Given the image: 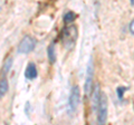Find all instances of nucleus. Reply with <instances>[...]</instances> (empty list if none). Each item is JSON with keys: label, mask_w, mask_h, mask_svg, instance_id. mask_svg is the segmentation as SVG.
<instances>
[{"label": "nucleus", "mask_w": 134, "mask_h": 125, "mask_svg": "<svg viewBox=\"0 0 134 125\" xmlns=\"http://www.w3.org/2000/svg\"><path fill=\"white\" fill-rule=\"evenodd\" d=\"M48 58L50 62H55L56 61V47L55 44H52L48 47Z\"/></svg>", "instance_id": "nucleus-7"}, {"label": "nucleus", "mask_w": 134, "mask_h": 125, "mask_svg": "<svg viewBox=\"0 0 134 125\" xmlns=\"http://www.w3.org/2000/svg\"><path fill=\"white\" fill-rule=\"evenodd\" d=\"M25 76H26L28 79H35V78L37 77V68L35 64H32V62H30L27 68H26V73H25Z\"/></svg>", "instance_id": "nucleus-6"}, {"label": "nucleus", "mask_w": 134, "mask_h": 125, "mask_svg": "<svg viewBox=\"0 0 134 125\" xmlns=\"http://www.w3.org/2000/svg\"><path fill=\"white\" fill-rule=\"evenodd\" d=\"M78 104H79V88L78 86H74L69 97V106L72 108V111L76 110Z\"/></svg>", "instance_id": "nucleus-4"}, {"label": "nucleus", "mask_w": 134, "mask_h": 125, "mask_svg": "<svg viewBox=\"0 0 134 125\" xmlns=\"http://www.w3.org/2000/svg\"><path fill=\"white\" fill-rule=\"evenodd\" d=\"M1 88H0V95H1V97L7 93V89H8V83L5 78H2L1 79Z\"/></svg>", "instance_id": "nucleus-8"}, {"label": "nucleus", "mask_w": 134, "mask_h": 125, "mask_svg": "<svg viewBox=\"0 0 134 125\" xmlns=\"http://www.w3.org/2000/svg\"><path fill=\"white\" fill-rule=\"evenodd\" d=\"M92 79H93V64L92 60L90 61L88 67H87V75H86V82H85V92L87 94L90 93L92 88Z\"/></svg>", "instance_id": "nucleus-5"}, {"label": "nucleus", "mask_w": 134, "mask_h": 125, "mask_svg": "<svg viewBox=\"0 0 134 125\" xmlns=\"http://www.w3.org/2000/svg\"><path fill=\"white\" fill-rule=\"evenodd\" d=\"M34 48H35V40H34V38L30 36H25L19 44L18 52L20 54H28V53H30Z\"/></svg>", "instance_id": "nucleus-3"}, {"label": "nucleus", "mask_w": 134, "mask_h": 125, "mask_svg": "<svg viewBox=\"0 0 134 125\" xmlns=\"http://www.w3.org/2000/svg\"><path fill=\"white\" fill-rule=\"evenodd\" d=\"M76 19V15L74 14L72 11H68L67 14L65 15V21L66 22H70V21H74Z\"/></svg>", "instance_id": "nucleus-9"}, {"label": "nucleus", "mask_w": 134, "mask_h": 125, "mask_svg": "<svg viewBox=\"0 0 134 125\" xmlns=\"http://www.w3.org/2000/svg\"><path fill=\"white\" fill-rule=\"evenodd\" d=\"M106 117H107V99L105 94H102L98 103V123L99 124L105 123Z\"/></svg>", "instance_id": "nucleus-2"}, {"label": "nucleus", "mask_w": 134, "mask_h": 125, "mask_svg": "<svg viewBox=\"0 0 134 125\" xmlns=\"http://www.w3.org/2000/svg\"><path fill=\"white\" fill-rule=\"evenodd\" d=\"M10 66H11V58H8L7 61H6V66L3 67V72H6V73H7L8 70H9Z\"/></svg>", "instance_id": "nucleus-10"}, {"label": "nucleus", "mask_w": 134, "mask_h": 125, "mask_svg": "<svg viewBox=\"0 0 134 125\" xmlns=\"http://www.w3.org/2000/svg\"><path fill=\"white\" fill-rule=\"evenodd\" d=\"M77 39V29L75 26L67 27L63 32V43L67 49H70Z\"/></svg>", "instance_id": "nucleus-1"}, {"label": "nucleus", "mask_w": 134, "mask_h": 125, "mask_svg": "<svg viewBox=\"0 0 134 125\" xmlns=\"http://www.w3.org/2000/svg\"><path fill=\"white\" fill-rule=\"evenodd\" d=\"M130 1H131V3H132V5H134V0H130Z\"/></svg>", "instance_id": "nucleus-12"}, {"label": "nucleus", "mask_w": 134, "mask_h": 125, "mask_svg": "<svg viewBox=\"0 0 134 125\" xmlns=\"http://www.w3.org/2000/svg\"><path fill=\"white\" fill-rule=\"evenodd\" d=\"M130 30H131V32L134 35V20H133L131 24H130Z\"/></svg>", "instance_id": "nucleus-11"}]
</instances>
